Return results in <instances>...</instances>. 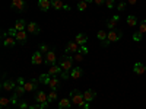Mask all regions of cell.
I'll list each match as a JSON object with an SVG mask.
<instances>
[{
	"label": "cell",
	"instance_id": "cell-1",
	"mask_svg": "<svg viewBox=\"0 0 146 109\" xmlns=\"http://www.w3.org/2000/svg\"><path fill=\"white\" fill-rule=\"evenodd\" d=\"M70 100H72L73 105H78L79 108H82L85 103H86V102H85V98H83V93H80L76 89L70 92Z\"/></svg>",
	"mask_w": 146,
	"mask_h": 109
},
{
	"label": "cell",
	"instance_id": "cell-2",
	"mask_svg": "<svg viewBox=\"0 0 146 109\" xmlns=\"http://www.w3.org/2000/svg\"><path fill=\"white\" fill-rule=\"evenodd\" d=\"M58 66L63 68V71H67L70 73V70L73 68V55H63L62 58H60V61H58Z\"/></svg>",
	"mask_w": 146,
	"mask_h": 109
},
{
	"label": "cell",
	"instance_id": "cell-3",
	"mask_svg": "<svg viewBox=\"0 0 146 109\" xmlns=\"http://www.w3.org/2000/svg\"><path fill=\"white\" fill-rule=\"evenodd\" d=\"M79 51H80V45L76 44V41H69L67 45H66V48H64V53H66L67 55L76 54V53H79Z\"/></svg>",
	"mask_w": 146,
	"mask_h": 109
},
{
	"label": "cell",
	"instance_id": "cell-4",
	"mask_svg": "<svg viewBox=\"0 0 146 109\" xmlns=\"http://www.w3.org/2000/svg\"><path fill=\"white\" fill-rule=\"evenodd\" d=\"M44 61H45V55L41 51H35L31 57V63L34 66H41V64H44Z\"/></svg>",
	"mask_w": 146,
	"mask_h": 109
},
{
	"label": "cell",
	"instance_id": "cell-5",
	"mask_svg": "<svg viewBox=\"0 0 146 109\" xmlns=\"http://www.w3.org/2000/svg\"><path fill=\"white\" fill-rule=\"evenodd\" d=\"M2 38H3V47H6V48H12V47H15L18 44L16 38L7 35V32H3L2 33Z\"/></svg>",
	"mask_w": 146,
	"mask_h": 109
},
{
	"label": "cell",
	"instance_id": "cell-6",
	"mask_svg": "<svg viewBox=\"0 0 146 109\" xmlns=\"http://www.w3.org/2000/svg\"><path fill=\"white\" fill-rule=\"evenodd\" d=\"M10 7L16 12H25L27 10V2L25 0H12Z\"/></svg>",
	"mask_w": 146,
	"mask_h": 109
},
{
	"label": "cell",
	"instance_id": "cell-7",
	"mask_svg": "<svg viewBox=\"0 0 146 109\" xmlns=\"http://www.w3.org/2000/svg\"><path fill=\"white\" fill-rule=\"evenodd\" d=\"M121 36H123V32H121L120 29H111L108 32V36H107V39L110 42H117L121 39Z\"/></svg>",
	"mask_w": 146,
	"mask_h": 109
},
{
	"label": "cell",
	"instance_id": "cell-8",
	"mask_svg": "<svg viewBox=\"0 0 146 109\" xmlns=\"http://www.w3.org/2000/svg\"><path fill=\"white\" fill-rule=\"evenodd\" d=\"M35 102L36 103H50L48 102V95L44 90H38L35 93Z\"/></svg>",
	"mask_w": 146,
	"mask_h": 109
},
{
	"label": "cell",
	"instance_id": "cell-9",
	"mask_svg": "<svg viewBox=\"0 0 146 109\" xmlns=\"http://www.w3.org/2000/svg\"><path fill=\"white\" fill-rule=\"evenodd\" d=\"M16 86H18L16 81H13V80H5L2 83V90H5V92H13Z\"/></svg>",
	"mask_w": 146,
	"mask_h": 109
},
{
	"label": "cell",
	"instance_id": "cell-10",
	"mask_svg": "<svg viewBox=\"0 0 146 109\" xmlns=\"http://www.w3.org/2000/svg\"><path fill=\"white\" fill-rule=\"evenodd\" d=\"M56 61H57V55H56V53H54V51H48V53L45 54V61H44V64H47V66H53V64H56Z\"/></svg>",
	"mask_w": 146,
	"mask_h": 109
},
{
	"label": "cell",
	"instance_id": "cell-11",
	"mask_svg": "<svg viewBox=\"0 0 146 109\" xmlns=\"http://www.w3.org/2000/svg\"><path fill=\"white\" fill-rule=\"evenodd\" d=\"M27 32L32 33V35H38L41 32V28L38 23H35V22H29L28 23V26H27Z\"/></svg>",
	"mask_w": 146,
	"mask_h": 109
},
{
	"label": "cell",
	"instance_id": "cell-12",
	"mask_svg": "<svg viewBox=\"0 0 146 109\" xmlns=\"http://www.w3.org/2000/svg\"><path fill=\"white\" fill-rule=\"evenodd\" d=\"M62 71H63V68L62 67H60L58 64H53V66H50V67H48V74H50V76H60V74H62Z\"/></svg>",
	"mask_w": 146,
	"mask_h": 109
},
{
	"label": "cell",
	"instance_id": "cell-13",
	"mask_svg": "<svg viewBox=\"0 0 146 109\" xmlns=\"http://www.w3.org/2000/svg\"><path fill=\"white\" fill-rule=\"evenodd\" d=\"M15 38H16L18 44H21V45L27 44V42H28V32H27V31H21V32L16 33Z\"/></svg>",
	"mask_w": 146,
	"mask_h": 109
},
{
	"label": "cell",
	"instance_id": "cell-14",
	"mask_svg": "<svg viewBox=\"0 0 146 109\" xmlns=\"http://www.w3.org/2000/svg\"><path fill=\"white\" fill-rule=\"evenodd\" d=\"M83 98H85V102H92L95 98H96V92L92 90V89H88V90H85L83 92Z\"/></svg>",
	"mask_w": 146,
	"mask_h": 109
},
{
	"label": "cell",
	"instance_id": "cell-15",
	"mask_svg": "<svg viewBox=\"0 0 146 109\" xmlns=\"http://www.w3.org/2000/svg\"><path fill=\"white\" fill-rule=\"evenodd\" d=\"M23 87H25L27 92H34V90H36V87H38V80H31V81L27 80V83L23 84Z\"/></svg>",
	"mask_w": 146,
	"mask_h": 109
},
{
	"label": "cell",
	"instance_id": "cell-16",
	"mask_svg": "<svg viewBox=\"0 0 146 109\" xmlns=\"http://www.w3.org/2000/svg\"><path fill=\"white\" fill-rule=\"evenodd\" d=\"M27 26H28V23L25 22V19H18L16 22H15V29L18 31V32H21V31H27Z\"/></svg>",
	"mask_w": 146,
	"mask_h": 109
},
{
	"label": "cell",
	"instance_id": "cell-17",
	"mask_svg": "<svg viewBox=\"0 0 146 109\" xmlns=\"http://www.w3.org/2000/svg\"><path fill=\"white\" fill-rule=\"evenodd\" d=\"M83 74V70L80 67H73L70 70V79H80Z\"/></svg>",
	"mask_w": 146,
	"mask_h": 109
},
{
	"label": "cell",
	"instance_id": "cell-18",
	"mask_svg": "<svg viewBox=\"0 0 146 109\" xmlns=\"http://www.w3.org/2000/svg\"><path fill=\"white\" fill-rule=\"evenodd\" d=\"M60 79L57 77V76H54V77H51V80H50V83H48V87H50V90H57L58 87H60Z\"/></svg>",
	"mask_w": 146,
	"mask_h": 109
},
{
	"label": "cell",
	"instance_id": "cell-19",
	"mask_svg": "<svg viewBox=\"0 0 146 109\" xmlns=\"http://www.w3.org/2000/svg\"><path fill=\"white\" fill-rule=\"evenodd\" d=\"M118 20H120V16L118 15H114L110 20H107V28L111 31V29H115V25L118 23Z\"/></svg>",
	"mask_w": 146,
	"mask_h": 109
},
{
	"label": "cell",
	"instance_id": "cell-20",
	"mask_svg": "<svg viewBox=\"0 0 146 109\" xmlns=\"http://www.w3.org/2000/svg\"><path fill=\"white\" fill-rule=\"evenodd\" d=\"M133 71L140 76V74H143V73L146 71V66L143 63H135V64H133Z\"/></svg>",
	"mask_w": 146,
	"mask_h": 109
},
{
	"label": "cell",
	"instance_id": "cell-21",
	"mask_svg": "<svg viewBox=\"0 0 146 109\" xmlns=\"http://www.w3.org/2000/svg\"><path fill=\"white\" fill-rule=\"evenodd\" d=\"M38 7L42 12H48L50 7H51V2H50V0H38Z\"/></svg>",
	"mask_w": 146,
	"mask_h": 109
},
{
	"label": "cell",
	"instance_id": "cell-22",
	"mask_svg": "<svg viewBox=\"0 0 146 109\" xmlns=\"http://www.w3.org/2000/svg\"><path fill=\"white\" fill-rule=\"evenodd\" d=\"M75 41H76V44H79V45L82 47V45L86 44V41H88V35H86V33H78V35H76V38H75Z\"/></svg>",
	"mask_w": 146,
	"mask_h": 109
},
{
	"label": "cell",
	"instance_id": "cell-23",
	"mask_svg": "<svg viewBox=\"0 0 146 109\" xmlns=\"http://www.w3.org/2000/svg\"><path fill=\"white\" fill-rule=\"evenodd\" d=\"M51 77H53V76H50L48 73H44V74H40V76H38V83H41V84H47V86H48V83H50Z\"/></svg>",
	"mask_w": 146,
	"mask_h": 109
},
{
	"label": "cell",
	"instance_id": "cell-24",
	"mask_svg": "<svg viewBox=\"0 0 146 109\" xmlns=\"http://www.w3.org/2000/svg\"><path fill=\"white\" fill-rule=\"evenodd\" d=\"M70 105H72V100L64 98L58 102V109H70Z\"/></svg>",
	"mask_w": 146,
	"mask_h": 109
},
{
	"label": "cell",
	"instance_id": "cell-25",
	"mask_svg": "<svg viewBox=\"0 0 146 109\" xmlns=\"http://www.w3.org/2000/svg\"><path fill=\"white\" fill-rule=\"evenodd\" d=\"M51 2V7L56 9V10H63L64 7V3L62 2V0H50Z\"/></svg>",
	"mask_w": 146,
	"mask_h": 109
},
{
	"label": "cell",
	"instance_id": "cell-26",
	"mask_svg": "<svg viewBox=\"0 0 146 109\" xmlns=\"http://www.w3.org/2000/svg\"><path fill=\"white\" fill-rule=\"evenodd\" d=\"M127 25L130 26V28H133V26H136L137 25V18L135 16V15H130V16H127Z\"/></svg>",
	"mask_w": 146,
	"mask_h": 109
},
{
	"label": "cell",
	"instance_id": "cell-27",
	"mask_svg": "<svg viewBox=\"0 0 146 109\" xmlns=\"http://www.w3.org/2000/svg\"><path fill=\"white\" fill-rule=\"evenodd\" d=\"M23 93H27L25 87H23V86H21V84H18V86L15 87V90H13V95H16V96H19V98H21V96H22Z\"/></svg>",
	"mask_w": 146,
	"mask_h": 109
},
{
	"label": "cell",
	"instance_id": "cell-28",
	"mask_svg": "<svg viewBox=\"0 0 146 109\" xmlns=\"http://www.w3.org/2000/svg\"><path fill=\"white\" fill-rule=\"evenodd\" d=\"M107 36H108V32H105V31H98L96 32V38H98L101 42L107 39Z\"/></svg>",
	"mask_w": 146,
	"mask_h": 109
},
{
	"label": "cell",
	"instance_id": "cell-29",
	"mask_svg": "<svg viewBox=\"0 0 146 109\" xmlns=\"http://www.w3.org/2000/svg\"><path fill=\"white\" fill-rule=\"evenodd\" d=\"M48 106V103H35V105H29L28 109H45Z\"/></svg>",
	"mask_w": 146,
	"mask_h": 109
},
{
	"label": "cell",
	"instance_id": "cell-30",
	"mask_svg": "<svg viewBox=\"0 0 146 109\" xmlns=\"http://www.w3.org/2000/svg\"><path fill=\"white\" fill-rule=\"evenodd\" d=\"M86 9H88V3L85 2V0H83V2H78V10L79 12H85Z\"/></svg>",
	"mask_w": 146,
	"mask_h": 109
},
{
	"label": "cell",
	"instance_id": "cell-31",
	"mask_svg": "<svg viewBox=\"0 0 146 109\" xmlns=\"http://www.w3.org/2000/svg\"><path fill=\"white\" fill-rule=\"evenodd\" d=\"M38 51H41V53L45 55L48 51H51V50H50V47H48V44H41V45H40V48H38Z\"/></svg>",
	"mask_w": 146,
	"mask_h": 109
},
{
	"label": "cell",
	"instance_id": "cell-32",
	"mask_svg": "<svg viewBox=\"0 0 146 109\" xmlns=\"http://www.w3.org/2000/svg\"><path fill=\"white\" fill-rule=\"evenodd\" d=\"M139 32L146 35V19H143L140 23H139Z\"/></svg>",
	"mask_w": 146,
	"mask_h": 109
},
{
	"label": "cell",
	"instance_id": "cell-33",
	"mask_svg": "<svg viewBox=\"0 0 146 109\" xmlns=\"http://www.w3.org/2000/svg\"><path fill=\"white\" fill-rule=\"evenodd\" d=\"M57 99V92L56 90H50V93H48V102H54Z\"/></svg>",
	"mask_w": 146,
	"mask_h": 109
},
{
	"label": "cell",
	"instance_id": "cell-34",
	"mask_svg": "<svg viewBox=\"0 0 146 109\" xmlns=\"http://www.w3.org/2000/svg\"><path fill=\"white\" fill-rule=\"evenodd\" d=\"M142 39H143V33H140V32H135V33H133V41L139 42Z\"/></svg>",
	"mask_w": 146,
	"mask_h": 109
},
{
	"label": "cell",
	"instance_id": "cell-35",
	"mask_svg": "<svg viewBox=\"0 0 146 109\" xmlns=\"http://www.w3.org/2000/svg\"><path fill=\"white\" fill-rule=\"evenodd\" d=\"M73 61H78V63L83 61V54L82 53H76L75 55H73Z\"/></svg>",
	"mask_w": 146,
	"mask_h": 109
},
{
	"label": "cell",
	"instance_id": "cell-36",
	"mask_svg": "<svg viewBox=\"0 0 146 109\" xmlns=\"http://www.w3.org/2000/svg\"><path fill=\"white\" fill-rule=\"evenodd\" d=\"M9 103H12V100L7 99V98H2V99H0V105H2V108H6Z\"/></svg>",
	"mask_w": 146,
	"mask_h": 109
},
{
	"label": "cell",
	"instance_id": "cell-37",
	"mask_svg": "<svg viewBox=\"0 0 146 109\" xmlns=\"http://www.w3.org/2000/svg\"><path fill=\"white\" fill-rule=\"evenodd\" d=\"M18 108H19V109H28V108H29V105H28L25 100H19V103H18Z\"/></svg>",
	"mask_w": 146,
	"mask_h": 109
},
{
	"label": "cell",
	"instance_id": "cell-38",
	"mask_svg": "<svg viewBox=\"0 0 146 109\" xmlns=\"http://www.w3.org/2000/svg\"><path fill=\"white\" fill-rule=\"evenodd\" d=\"M126 9V2H120L118 5H117V10L118 12H123Z\"/></svg>",
	"mask_w": 146,
	"mask_h": 109
},
{
	"label": "cell",
	"instance_id": "cell-39",
	"mask_svg": "<svg viewBox=\"0 0 146 109\" xmlns=\"http://www.w3.org/2000/svg\"><path fill=\"white\" fill-rule=\"evenodd\" d=\"M105 6L108 9H113L114 7V0H105Z\"/></svg>",
	"mask_w": 146,
	"mask_h": 109
},
{
	"label": "cell",
	"instance_id": "cell-40",
	"mask_svg": "<svg viewBox=\"0 0 146 109\" xmlns=\"http://www.w3.org/2000/svg\"><path fill=\"white\" fill-rule=\"evenodd\" d=\"M16 33H18V31H16L15 28H10V29L7 31V35H10V36H13V38H15V36H16Z\"/></svg>",
	"mask_w": 146,
	"mask_h": 109
},
{
	"label": "cell",
	"instance_id": "cell-41",
	"mask_svg": "<svg viewBox=\"0 0 146 109\" xmlns=\"http://www.w3.org/2000/svg\"><path fill=\"white\" fill-rule=\"evenodd\" d=\"M16 83H18V84H21V86H23V84L27 83V80L23 79V77H18V79H16Z\"/></svg>",
	"mask_w": 146,
	"mask_h": 109
},
{
	"label": "cell",
	"instance_id": "cell-42",
	"mask_svg": "<svg viewBox=\"0 0 146 109\" xmlns=\"http://www.w3.org/2000/svg\"><path fill=\"white\" fill-rule=\"evenodd\" d=\"M79 53H82V54L85 55V54H86V53H88V48H86V47H85V45H82V47H80V51H79Z\"/></svg>",
	"mask_w": 146,
	"mask_h": 109
},
{
	"label": "cell",
	"instance_id": "cell-43",
	"mask_svg": "<svg viewBox=\"0 0 146 109\" xmlns=\"http://www.w3.org/2000/svg\"><path fill=\"white\" fill-rule=\"evenodd\" d=\"M94 3L98 5V6H101V5H105V0H94Z\"/></svg>",
	"mask_w": 146,
	"mask_h": 109
},
{
	"label": "cell",
	"instance_id": "cell-44",
	"mask_svg": "<svg viewBox=\"0 0 146 109\" xmlns=\"http://www.w3.org/2000/svg\"><path fill=\"white\" fill-rule=\"evenodd\" d=\"M110 44H111V42H110V41H108V39H105V41H102V42H101V45H102V47H104V48H107V47H108V45H110Z\"/></svg>",
	"mask_w": 146,
	"mask_h": 109
},
{
	"label": "cell",
	"instance_id": "cell-45",
	"mask_svg": "<svg viewBox=\"0 0 146 109\" xmlns=\"http://www.w3.org/2000/svg\"><path fill=\"white\" fill-rule=\"evenodd\" d=\"M89 108H91V103H89V102H86V103H85L80 109H89Z\"/></svg>",
	"mask_w": 146,
	"mask_h": 109
},
{
	"label": "cell",
	"instance_id": "cell-46",
	"mask_svg": "<svg viewBox=\"0 0 146 109\" xmlns=\"http://www.w3.org/2000/svg\"><path fill=\"white\" fill-rule=\"evenodd\" d=\"M127 3H129V5H136L137 0H127Z\"/></svg>",
	"mask_w": 146,
	"mask_h": 109
},
{
	"label": "cell",
	"instance_id": "cell-47",
	"mask_svg": "<svg viewBox=\"0 0 146 109\" xmlns=\"http://www.w3.org/2000/svg\"><path fill=\"white\" fill-rule=\"evenodd\" d=\"M63 10H67V12H69V10H70V6H69V5H64V7H63Z\"/></svg>",
	"mask_w": 146,
	"mask_h": 109
},
{
	"label": "cell",
	"instance_id": "cell-48",
	"mask_svg": "<svg viewBox=\"0 0 146 109\" xmlns=\"http://www.w3.org/2000/svg\"><path fill=\"white\" fill-rule=\"evenodd\" d=\"M85 2H86V3L89 5V3H92V2H94V0H85Z\"/></svg>",
	"mask_w": 146,
	"mask_h": 109
},
{
	"label": "cell",
	"instance_id": "cell-49",
	"mask_svg": "<svg viewBox=\"0 0 146 109\" xmlns=\"http://www.w3.org/2000/svg\"><path fill=\"white\" fill-rule=\"evenodd\" d=\"M120 2H126V0H120Z\"/></svg>",
	"mask_w": 146,
	"mask_h": 109
},
{
	"label": "cell",
	"instance_id": "cell-50",
	"mask_svg": "<svg viewBox=\"0 0 146 109\" xmlns=\"http://www.w3.org/2000/svg\"><path fill=\"white\" fill-rule=\"evenodd\" d=\"M78 2H83V0H78Z\"/></svg>",
	"mask_w": 146,
	"mask_h": 109
},
{
	"label": "cell",
	"instance_id": "cell-51",
	"mask_svg": "<svg viewBox=\"0 0 146 109\" xmlns=\"http://www.w3.org/2000/svg\"><path fill=\"white\" fill-rule=\"evenodd\" d=\"M2 109H6V108H2Z\"/></svg>",
	"mask_w": 146,
	"mask_h": 109
},
{
	"label": "cell",
	"instance_id": "cell-52",
	"mask_svg": "<svg viewBox=\"0 0 146 109\" xmlns=\"http://www.w3.org/2000/svg\"><path fill=\"white\" fill-rule=\"evenodd\" d=\"M145 2H146V0H145Z\"/></svg>",
	"mask_w": 146,
	"mask_h": 109
}]
</instances>
